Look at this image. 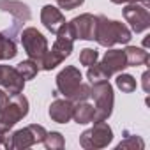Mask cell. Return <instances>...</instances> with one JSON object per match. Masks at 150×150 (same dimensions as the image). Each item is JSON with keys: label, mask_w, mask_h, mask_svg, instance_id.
Wrapping results in <instances>:
<instances>
[{"label": "cell", "mask_w": 150, "mask_h": 150, "mask_svg": "<svg viewBox=\"0 0 150 150\" xmlns=\"http://www.w3.org/2000/svg\"><path fill=\"white\" fill-rule=\"evenodd\" d=\"M131 39H132V32L124 23L115 21V20H108L103 14L96 16L94 41H97L99 46L111 48L115 44H129Z\"/></svg>", "instance_id": "cell-1"}, {"label": "cell", "mask_w": 150, "mask_h": 150, "mask_svg": "<svg viewBox=\"0 0 150 150\" xmlns=\"http://www.w3.org/2000/svg\"><path fill=\"white\" fill-rule=\"evenodd\" d=\"M55 35H57V39H55L51 50H48V53H46V57H44V60L41 64L42 71H51L57 65H60L71 55L74 41H76V39H74V34H72V28H71L69 21H65Z\"/></svg>", "instance_id": "cell-2"}, {"label": "cell", "mask_w": 150, "mask_h": 150, "mask_svg": "<svg viewBox=\"0 0 150 150\" xmlns=\"http://www.w3.org/2000/svg\"><path fill=\"white\" fill-rule=\"evenodd\" d=\"M90 97L94 99V122H103L108 120L113 113V104H115V96H113V87L110 85L108 80L104 81H94L90 87Z\"/></svg>", "instance_id": "cell-3"}, {"label": "cell", "mask_w": 150, "mask_h": 150, "mask_svg": "<svg viewBox=\"0 0 150 150\" xmlns=\"http://www.w3.org/2000/svg\"><path fill=\"white\" fill-rule=\"evenodd\" d=\"M27 115H28V99L23 96V92L11 96L7 104L0 110V129L11 131Z\"/></svg>", "instance_id": "cell-4"}, {"label": "cell", "mask_w": 150, "mask_h": 150, "mask_svg": "<svg viewBox=\"0 0 150 150\" xmlns=\"http://www.w3.org/2000/svg\"><path fill=\"white\" fill-rule=\"evenodd\" d=\"M20 37H21V44H23V50H25L27 57H28L30 60H34V62L39 65V69H41V64H42V60H44L48 50H50L46 37H44L37 28H34V27L25 28Z\"/></svg>", "instance_id": "cell-5"}, {"label": "cell", "mask_w": 150, "mask_h": 150, "mask_svg": "<svg viewBox=\"0 0 150 150\" xmlns=\"http://www.w3.org/2000/svg\"><path fill=\"white\" fill-rule=\"evenodd\" d=\"M111 141H113V131L106 124V120L94 122V127H90V129H87L80 134V145L87 150L104 148Z\"/></svg>", "instance_id": "cell-6"}, {"label": "cell", "mask_w": 150, "mask_h": 150, "mask_svg": "<svg viewBox=\"0 0 150 150\" xmlns=\"http://www.w3.org/2000/svg\"><path fill=\"white\" fill-rule=\"evenodd\" d=\"M83 76H81V72L78 67H74V65H65L58 74H57V92L60 96H64L65 99H71L72 94L76 92V88L80 87Z\"/></svg>", "instance_id": "cell-7"}, {"label": "cell", "mask_w": 150, "mask_h": 150, "mask_svg": "<svg viewBox=\"0 0 150 150\" xmlns=\"http://www.w3.org/2000/svg\"><path fill=\"white\" fill-rule=\"evenodd\" d=\"M124 18L129 23L131 30L136 34H141L150 27V13L143 4H127L124 7Z\"/></svg>", "instance_id": "cell-8"}, {"label": "cell", "mask_w": 150, "mask_h": 150, "mask_svg": "<svg viewBox=\"0 0 150 150\" xmlns=\"http://www.w3.org/2000/svg\"><path fill=\"white\" fill-rule=\"evenodd\" d=\"M0 87H2L9 96L21 94L25 88V80L16 71V67L11 65H0Z\"/></svg>", "instance_id": "cell-9"}, {"label": "cell", "mask_w": 150, "mask_h": 150, "mask_svg": "<svg viewBox=\"0 0 150 150\" xmlns=\"http://www.w3.org/2000/svg\"><path fill=\"white\" fill-rule=\"evenodd\" d=\"M74 39H83V41H94V32H96V16L90 13L80 14L69 21Z\"/></svg>", "instance_id": "cell-10"}, {"label": "cell", "mask_w": 150, "mask_h": 150, "mask_svg": "<svg viewBox=\"0 0 150 150\" xmlns=\"http://www.w3.org/2000/svg\"><path fill=\"white\" fill-rule=\"evenodd\" d=\"M99 65L104 69L108 78H111L113 74L122 72L124 69H127V58H125L124 50H108L104 53L103 60L99 62Z\"/></svg>", "instance_id": "cell-11"}, {"label": "cell", "mask_w": 150, "mask_h": 150, "mask_svg": "<svg viewBox=\"0 0 150 150\" xmlns=\"http://www.w3.org/2000/svg\"><path fill=\"white\" fill-rule=\"evenodd\" d=\"M72 108H74V103L71 99H65V97L58 99V97H55V101L50 104L48 115L57 124H67L72 118Z\"/></svg>", "instance_id": "cell-12"}, {"label": "cell", "mask_w": 150, "mask_h": 150, "mask_svg": "<svg viewBox=\"0 0 150 150\" xmlns=\"http://www.w3.org/2000/svg\"><path fill=\"white\" fill-rule=\"evenodd\" d=\"M41 23L44 25L46 30H50L51 34H57L60 30V27L65 23V18L62 14V11L55 6H44L41 9Z\"/></svg>", "instance_id": "cell-13"}, {"label": "cell", "mask_w": 150, "mask_h": 150, "mask_svg": "<svg viewBox=\"0 0 150 150\" xmlns=\"http://www.w3.org/2000/svg\"><path fill=\"white\" fill-rule=\"evenodd\" d=\"M0 11L13 14L14 20H16V25L25 23L32 18V13H30L28 6L23 4V2H18V0H0Z\"/></svg>", "instance_id": "cell-14"}, {"label": "cell", "mask_w": 150, "mask_h": 150, "mask_svg": "<svg viewBox=\"0 0 150 150\" xmlns=\"http://www.w3.org/2000/svg\"><path fill=\"white\" fill-rule=\"evenodd\" d=\"M11 134H13V150H25V148H30V146L37 145L35 134H34L30 125H27L23 129H18Z\"/></svg>", "instance_id": "cell-15"}, {"label": "cell", "mask_w": 150, "mask_h": 150, "mask_svg": "<svg viewBox=\"0 0 150 150\" xmlns=\"http://www.w3.org/2000/svg\"><path fill=\"white\" fill-rule=\"evenodd\" d=\"M94 113H96V108L94 104H90L88 101H80V103H74V108H72V120L76 124H90L94 122Z\"/></svg>", "instance_id": "cell-16"}, {"label": "cell", "mask_w": 150, "mask_h": 150, "mask_svg": "<svg viewBox=\"0 0 150 150\" xmlns=\"http://www.w3.org/2000/svg\"><path fill=\"white\" fill-rule=\"evenodd\" d=\"M124 53L127 58V67H138V65H145L148 62V51L145 48L127 46L124 50Z\"/></svg>", "instance_id": "cell-17"}, {"label": "cell", "mask_w": 150, "mask_h": 150, "mask_svg": "<svg viewBox=\"0 0 150 150\" xmlns=\"http://www.w3.org/2000/svg\"><path fill=\"white\" fill-rule=\"evenodd\" d=\"M18 55V48L13 37L0 32V60H11Z\"/></svg>", "instance_id": "cell-18"}, {"label": "cell", "mask_w": 150, "mask_h": 150, "mask_svg": "<svg viewBox=\"0 0 150 150\" xmlns=\"http://www.w3.org/2000/svg\"><path fill=\"white\" fill-rule=\"evenodd\" d=\"M115 85L118 90L125 92V94H131L138 88V83H136V78L131 76V74L127 72H118L117 74V78H115Z\"/></svg>", "instance_id": "cell-19"}, {"label": "cell", "mask_w": 150, "mask_h": 150, "mask_svg": "<svg viewBox=\"0 0 150 150\" xmlns=\"http://www.w3.org/2000/svg\"><path fill=\"white\" fill-rule=\"evenodd\" d=\"M117 148L118 150H122V148H132V150H143L145 148V141L141 139V136H138V134H131L129 131H124V139L117 145Z\"/></svg>", "instance_id": "cell-20"}, {"label": "cell", "mask_w": 150, "mask_h": 150, "mask_svg": "<svg viewBox=\"0 0 150 150\" xmlns=\"http://www.w3.org/2000/svg\"><path fill=\"white\" fill-rule=\"evenodd\" d=\"M16 71L23 76V80L27 81V80H34L35 76H37V72L41 71L39 69V65L34 62V60H30V58H27V60H23V62H20L18 65H16Z\"/></svg>", "instance_id": "cell-21"}, {"label": "cell", "mask_w": 150, "mask_h": 150, "mask_svg": "<svg viewBox=\"0 0 150 150\" xmlns=\"http://www.w3.org/2000/svg\"><path fill=\"white\" fill-rule=\"evenodd\" d=\"M44 146L48 150H62L65 146V139L62 136V132L58 131H51V132H46V138H44Z\"/></svg>", "instance_id": "cell-22"}, {"label": "cell", "mask_w": 150, "mask_h": 150, "mask_svg": "<svg viewBox=\"0 0 150 150\" xmlns=\"http://www.w3.org/2000/svg\"><path fill=\"white\" fill-rule=\"evenodd\" d=\"M99 60V51L94 50V48H83L80 51V64L85 65V67H90L94 65L96 62Z\"/></svg>", "instance_id": "cell-23"}, {"label": "cell", "mask_w": 150, "mask_h": 150, "mask_svg": "<svg viewBox=\"0 0 150 150\" xmlns=\"http://www.w3.org/2000/svg\"><path fill=\"white\" fill-rule=\"evenodd\" d=\"M87 78L90 80V83H94V81H104V80H110L108 78V74L104 72V69L96 62L94 65H90L88 67V71H87Z\"/></svg>", "instance_id": "cell-24"}, {"label": "cell", "mask_w": 150, "mask_h": 150, "mask_svg": "<svg viewBox=\"0 0 150 150\" xmlns=\"http://www.w3.org/2000/svg\"><path fill=\"white\" fill-rule=\"evenodd\" d=\"M90 99V85H87V83H80V87L76 88V92L72 94V97H71V101L72 103H80V101H88Z\"/></svg>", "instance_id": "cell-25"}, {"label": "cell", "mask_w": 150, "mask_h": 150, "mask_svg": "<svg viewBox=\"0 0 150 150\" xmlns=\"http://www.w3.org/2000/svg\"><path fill=\"white\" fill-rule=\"evenodd\" d=\"M55 2L58 4L60 9H65V11H72V9H76L80 6H83L85 0H55Z\"/></svg>", "instance_id": "cell-26"}, {"label": "cell", "mask_w": 150, "mask_h": 150, "mask_svg": "<svg viewBox=\"0 0 150 150\" xmlns=\"http://www.w3.org/2000/svg\"><path fill=\"white\" fill-rule=\"evenodd\" d=\"M113 4H143V6H150V0H110Z\"/></svg>", "instance_id": "cell-27"}, {"label": "cell", "mask_w": 150, "mask_h": 150, "mask_svg": "<svg viewBox=\"0 0 150 150\" xmlns=\"http://www.w3.org/2000/svg\"><path fill=\"white\" fill-rule=\"evenodd\" d=\"M148 78H150V72L148 71H145L143 72V76H141V80H143V90L148 94L150 92V85H148Z\"/></svg>", "instance_id": "cell-28"}, {"label": "cell", "mask_w": 150, "mask_h": 150, "mask_svg": "<svg viewBox=\"0 0 150 150\" xmlns=\"http://www.w3.org/2000/svg\"><path fill=\"white\" fill-rule=\"evenodd\" d=\"M4 134H6V131L0 129V146H4Z\"/></svg>", "instance_id": "cell-29"}]
</instances>
